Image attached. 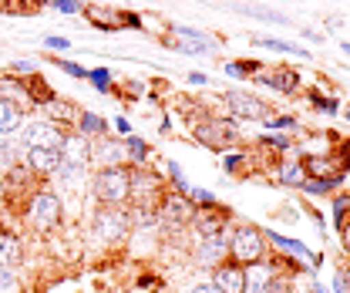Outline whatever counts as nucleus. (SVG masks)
I'll return each instance as SVG.
<instances>
[{"label":"nucleus","instance_id":"obj_1","mask_svg":"<svg viewBox=\"0 0 350 293\" xmlns=\"http://www.w3.org/2000/svg\"><path fill=\"white\" fill-rule=\"evenodd\" d=\"M94 196L101 203H125L131 196V175L125 168H105L94 175Z\"/></svg>","mask_w":350,"mask_h":293},{"label":"nucleus","instance_id":"obj_2","mask_svg":"<svg viewBox=\"0 0 350 293\" xmlns=\"http://www.w3.org/2000/svg\"><path fill=\"white\" fill-rule=\"evenodd\" d=\"M61 222V199L51 196V192H41L31 199V226L34 229H51Z\"/></svg>","mask_w":350,"mask_h":293},{"label":"nucleus","instance_id":"obj_3","mask_svg":"<svg viewBox=\"0 0 350 293\" xmlns=\"http://www.w3.org/2000/svg\"><path fill=\"white\" fill-rule=\"evenodd\" d=\"M232 256H236L239 263H256L262 256V233L256 226L236 229V236H232Z\"/></svg>","mask_w":350,"mask_h":293},{"label":"nucleus","instance_id":"obj_4","mask_svg":"<svg viewBox=\"0 0 350 293\" xmlns=\"http://www.w3.org/2000/svg\"><path fill=\"white\" fill-rule=\"evenodd\" d=\"M24 142H27V149H57V152H61V145H64L61 131H57L54 125H47V122H34V125H27Z\"/></svg>","mask_w":350,"mask_h":293},{"label":"nucleus","instance_id":"obj_5","mask_svg":"<svg viewBox=\"0 0 350 293\" xmlns=\"http://www.w3.org/2000/svg\"><path fill=\"white\" fill-rule=\"evenodd\" d=\"M88 159H91L88 138H81V135H71V138H64V145H61V166L81 168V166H88Z\"/></svg>","mask_w":350,"mask_h":293},{"label":"nucleus","instance_id":"obj_6","mask_svg":"<svg viewBox=\"0 0 350 293\" xmlns=\"http://www.w3.org/2000/svg\"><path fill=\"white\" fill-rule=\"evenodd\" d=\"M300 168H304L310 179H317V182H340V168H337V162H334V159L310 155V159H304V162H300Z\"/></svg>","mask_w":350,"mask_h":293},{"label":"nucleus","instance_id":"obj_7","mask_svg":"<svg viewBox=\"0 0 350 293\" xmlns=\"http://www.w3.org/2000/svg\"><path fill=\"white\" fill-rule=\"evenodd\" d=\"M229 108L236 112V115H243V118H266V108H262L260 98H253V94H243V91H229Z\"/></svg>","mask_w":350,"mask_h":293},{"label":"nucleus","instance_id":"obj_8","mask_svg":"<svg viewBox=\"0 0 350 293\" xmlns=\"http://www.w3.org/2000/svg\"><path fill=\"white\" fill-rule=\"evenodd\" d=\"M162 216H165V222H172V226H185V222H192V219H196V209H192V203H189V199H182V196H169V199H165V206H162Z\"/></svg>","mask_w":350,"mask_h":293},{"label":"nucleus","instance_id":"obj_9","mask_svg":"<svg viewBox=\"0 0 350 293\" xmlns=\"http://www.w3.org/2000/svg\"><path fill=\"white\" fill-rule=\"evenodd\" d=\"M216 290L219 293H246V270H239V266H219Z\"/></svg>","mask_w":350,"mask_h":293},{"label":"nucleus","instance_id":"obj_10","mask_svg":"<svg viewBox=\"0 0 350 293\" xmlns=\"http://www.w3.org/2000/svg\"><path fill=\"white\" fill-rule=\"evenodd\" d=\"M236 138V131L229 122H209V125H199V142H206V145H213V149H222V145H229Z\"/></svg>","mask_w":350,"mask_h":293},{"label":"nucleus","instance_id":"obj_11","mask_svg":"<svg viewBox=\"0 0 350 293\" xmlns=\"http://www.w3.org/2000/svg\"><path fill=\"white\" fill-rule=\"evenodd\" d=\"M94 233H98L101 240H122V233H125V216H122V212H101V216L94 219Z\"/></svg>","mask_w":350,"mask_h":293},{"label":"nucleus","instance_id":"obj_12","mask_svg":"<svg viewBox=\"0 0 350 293\" xmlns=\"http://www.w3.org/2000/svg\"><path fill=\"white\" fill-rule=\"evenodd\" d=\"M31 168L34 172H41V175H47V172H57L61 168V152L57 149H31Z\"/></svg>","mask_w":350,"mask_h":293},{"label":"nucleus","instance_id":"obj_13","mask_svg":"<svg viewBox=\"0 0 350 293\" xmlns=\"http://www.w3.org/2000/svg\"><path fill=\"white\" fill-rule=\"evenodd\" d=\"M266 283H273V266L256 263V266L246 270V293H260Z\"/></svg>","mask_w":350,"mask_h":293},{"label":"nucleus","instance_id":"obj_14","mask_svg":"<svg viewBox=\"0 0 350 293\" xmlns=\"http://www.w3.org/2000/svg\"><path fill=\"white\" fill-rule=\"evenodd\" d=\"M17 263H21V240L0 233V266H17Z\"/></svg>","mask_w":350,"mask_h":293},{"label":"nucleus","instance_id":"obj_15","mask_svg":"<svg viewBox=\"0 0 350 293\" xmlns=\"http://www.w3.org/2000/svg\"><path fill=\"white\" fill-rule=\"evenodd\" d=\"M260 81L269 84V88H276V91H297L300 78H297V71H273V75H266Z\"/></svg>","mask_w":350,"mask_h":293},{"label":"nucleus","instance_id":"obj_16","mask_svg":"<svg viewBox=\"0 0 350 293\" xmlns=\"http://www.w3.org/2000/svg\"><path fill=\"white\" fill-rule=\"evenodd\" d=\"M17 128H21V112H17L10 101L0 98V135H10V131H17Z\"/></svg>","mask_w":350,"mask_h":293},{"label":"nucleus","instance_id":"obj_17","mask_svg":"<svg viewBox=\"0 0 350 293\" xmlns=\"http://www.w3.org/2000/svg\"><path fill=\"white\" fill-rule=\"evenodd\" d=\"M47 115H51V118H57V122H68V118L75 115V108H71V105H64V101H54V98H51V101H47Z\"/></svg>","mask_w":350,"mask_h":293},{"label":"nucleus","instance_id":"obj_18","mask_svg":"<svg viewBox=\"0 0 350 293\" xmlns=\"http://www.w3.org/2000/svg\"><path fill=\"white\" fill-rule=\"evenodd\" d=\"M81 131L85 135H105V122L94 115H81Z\"/></svg>","mask_w":350,"mask_h":293},{"label":"nucleus","instance_id":"obj_19","mask_svg":"<svg viewBox=\"0 0 350 293\" xmlns=\"http://www.w3.org/2000/svg\"><path fill=\"white\" fill-rule=\"evenodd\" d=\"M14 290H17V283H14L10 270H7V266H0V293H14Z\"/></svg>","mask_w":350,"mask_h":293},{"label":"nucleus","instance_id":"obj_20","mask_svg":"<svg viewBox=\"0 0 350 293\" xmlns=\"http://www.w3.org/2000/svg\"><path fill=\"white\" fill-rule=\"evenodd\" d=\"M129 152H131L135 162H145V145H142L138 138H129Z\"/></svg>","mask_w":350,"mask_h":293},{"label":"nucleus","instance_id":"obj_21","mask_svg":"<svg viewBox=\"0 0 350 293\" xmlns=\"http://www.w3.org/2000/svg\"><path fill=\"white\" fill-rule=\"evenodd\" d=\"M246 14H256V17H266V21H280L283 24V17L280 14H273V10H262V7H243Z\"/></svg>","mask_w":350,"mask_h":293},{"label":"nucleus","instance_id":"obj_22","mask_svg":"<svg viewBox=\"0 0 350 293\" xmlns=\"http://www.w3.org/2000/svg\"><path fill=\"white\" fill-rule=\"evenodd\" d=\"M88 78H91V81L98 84V88H101V91H105V88H108V71H105V68H98V71H91V75H88Z\"/></svg>","mask_w":350,"mask_h":293},{"label":"nucleus","instance_id":"obj_23","mask_svg":"<svg viewBox=\"0 0 350 293\" xmlns=\"http://www.w3.org/2000/svg\"><path fill=\"white\" fill-rule=\"evenodd\" d=\"M54 7L64 10V14H75V10H78V0H54Z\"/></svg>","mask_w":350,"mask_h":293},{"label":"nucleus","instance_id":"obj_24","mask_svg":"<svg viewBox=\"0 0 350 293\" xmlns=\"http://www.w3.org/2000/svg\"><path fill=\"white\" fill-rule=\"evenodd\" d=\"M61 68L68 71V75H75V78H88L85 68H78V64H68V61H61Z\"/></svg>","mask_w":350,"mask_h":293},{"label":"nucleus","instance_id":"obj_25","mask_svg":"<svg viewBox=\"0 0 350 293\" xmlns=\"http://www.w3.org/2000/svg\"><path fill=\"white\" fill-rule=\"evenodd\" d=\"M286 182H304V168L300 166H293V168H286V175H283Z\"/></svg>","mask_w":350,"mask_h":293},{"label":"nucleus","instance_id":"obj_26","mask_svg":"<svg viewBox=\"0 0 350 293\" xmlns=\"http://www.w3.org/2000/svg\"><path fill=\"white\" fill-rule=\"evenodd\" d=\"M260 44H266V47H276V51H297L293 44H283V41H269V38H262ZM297 54H300V51H297Z\"/></svg>","mask_w":350,"mask_h":293},{"label":"nucleus","instance_id":"obj_27","mask_svg":"<svg viewBox=\"0 0 350 293\" xmlns=\"http://www.w3.org/2000/svg\"><path fill=\"white\" fill-rule=\"evenodd\" d=\"M310 98H313L323 112H337V101H327V98H320V94H310Z\"/></svg>","mask_w":350,"mask_h":293},{"label":"nucleus","instance_id":"obj_28","mask_svg":"<svg viewBox=\"0 0 350 293\" xmlns=\"http://www.w3.org/2000/svg\"><path fill=\"white\" fill-rule=\"evenodd\" d=\"M260 293H290V290H286L283 283H276V280H273V283H266V287H262Z\"/></svg>","mask_w":350,"mask_h":293},{"label":"nucleus","instance_id":"obj_29","mask_svg":"<svg viewBox=\"0 0 350 293\" xmlns=\"http://www.w3.org/2000/svg\"><path fill=\"white\" fill-rule=\"evenodd\" d=\"M192 293H219V290H216V283H199Z\"/></svg>","mask_w":350,"mask_h":293},{"label":"nucleus","instance_id":"obj_30","mask_svg":"<svg viewBox=\"0 0 350 293\" xmlns=\"http://www.w3.org/2000/svg\"><path fill=\"white\" fill-rule=\"evenodd\" d=\"M47 47H68L64 38H47Z\"/></svg>","mask_w":350,"mask_h":293},{"label":"nucleus","instance_id":"obj_31","mask_svg":"<svg viewBox=\"0 0 350 293\" xmlns=\"http://www.w3.org/2000/svg\"><path fill=\"white\" fill-rule=\"evenodd\" d=\"M344 246H347V250H350V222H347V226H344Z\"/></svg>","mask_w":350,"mask_h":293},{"label":"nucleus","instance_id":"obj_32","mask_svg":"<svg viewBox=\"0 0 350 293\" xmlns=\"http://www.w3.org/2000/svg\"><path fill=\"white\" fill-rule=\"evenodd\" d=\"M344 51H347V54H350V44H344Z\"/></svg>","mask_w":350,"mask_h":293},{"label":"nucleus","instance_id":"obj_33","mask_svg":"<svg viewBox=\"0 0 350 293\" xmlns=\"http://www.w3.org/2000/svg\"><path fill=\"white\" fill-rule=\"evenodd\" d=\"M347 115H350V112H347Z\"/></svg>","mask_w":350,"mask_h":293}]
</instances>
